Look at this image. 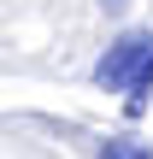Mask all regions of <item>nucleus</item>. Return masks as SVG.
I'll return each mask as SVG.
<instances>
[{
    "instance_id": "f257e3e1",
    "label": "nucleus",
    "mask_w": 153,
    "mask_h": 159,
    "mask_svg": "<svg viewBox=\"0 0 153 159\" xmlns=\"http://www.w3.org/2000/svg\"><path fill=\"white\" fill-rule=\"evenodd\" d=\"M94 83L106 89V94H130V112H142V100H147L153 89V30H130V35H118L112 47H106V59L94 65Z\"/></svg>"
},
{
    "instance_id": "f03ea898",
    "label": "nucleus",
    "mask_w": 153,
    "mask_h": 159,
    "mask_svg": "<svg viewBox=\"0 0 153 159\" xmlns=\"http://www.w3.org/2000/svg\"><path fill=\"white\" fill-rule=\"evenodd\" d=\"M100 159H153V153L142 148V142H130V136H118V142H106V148H100Z\"/></svg>"
}]
</instances>
